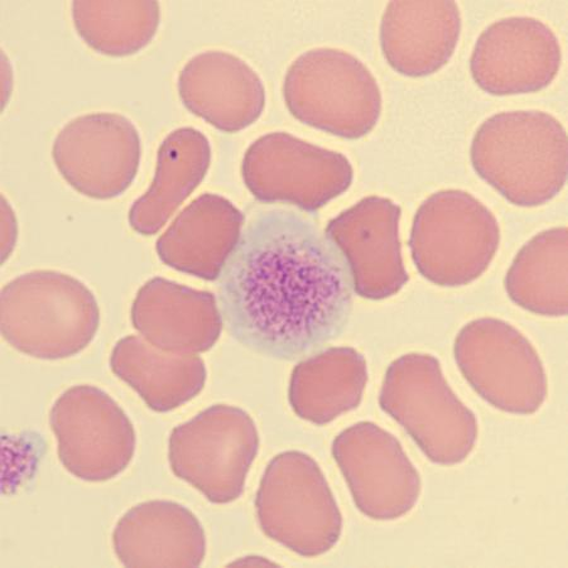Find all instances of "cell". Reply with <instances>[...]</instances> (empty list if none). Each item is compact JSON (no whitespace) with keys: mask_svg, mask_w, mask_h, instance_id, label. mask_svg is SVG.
Instances as JSON below:
<instances>
[{"mask_svg":"<svg viewBox=\"0 0 568 568\" xmlns=\"http://www.w3.org/2000/svg\"><path fill=\"white\" fill-rule=\"evenodd\" d=\"M353 293L351 270L336 245L314 222L286 209L252 217L217 283L220 313L235 341L287 362L344 333Z\"/></svg>","mask_w":568,"mask_h":568,"instance_id":"obj_1","label":"cell"},{"mask_svg":"<svg viewBox=\"0 0 568 568\" xmlns=\"http://www.w3.org/2000/svg\"><path fill=\"white\" fill-rule=\"evenodd\" d=\"M470 159L475 172L510 204L545 205L567 182V133L545 112L499 113L476 132Z\"/></svg>","mask_w":568,"mask_h":568,"instance_id":"obj_2","label":"cell"},{"mask_svg":"<svg viewBox=\"0 0 568 568\" xmlns=\"http://www.w3.org/2000/svg\"><path fill=\"white\" fill-rule=\"evenodd\" d=\"M0 304L6 342L36 359L78 355L94 341L100 325L93 292L57 271H34L9 282Z\"/></svg>","mask_w":568,"mask_h":568,"instance_id":"obj_3","label":"cell"},{"mask_svg":"<svg viewBox=\"0 0 568 568\" xmlns=\"http://www.w3.org/2000/svg\"><path fill=\"white\" fill-rule=\"evenodd\" d=\"M379 406L434 464L454 466L474 450L478 420L448 386L433 355L412 353L393 362L383 381Z\"/></svg>","mask_w":568,"mask_h":568,"instance_id":"obj_4","label":"cell"},{"mask_svg":"<svg viewBox=\"0 0 568 568\" xmlns=\"http://www.w3.org/2000/svg\"><path fill=\"white\" fill-rule=\"evenodd\" d=\"M283 97L297 121L345 140L369 134L382 114V93L371 70L336 49L301 54L284 78Z\"/></svg>","mask_w":568,"mask_h":568,"instance_id":"obj_5","label":"cell"},{"mask_svg":"<svg viewBox=\"0 0 568 568\" xmlns=\"http://www.w3.org/2000/svg\"><path fill=\"white\" fill-rule=\"evenodd\" d=\"M499 244L497 217L462 190L429 196L419 206L409 236L418 272L439 287H462L481 277Z\"/></svg>","mask_w":568,"mask_h":568,"instance_id":"obj_6","label":"cell"},{"mask_svg":"<svg viewBox=\"0 0 568 568\" xmlns=\"http://www.w3.org/2000/svg\"><path fill=\"white\" fill-rule=\"evenodd\" d=\"M263 534L302 557L329 551L341 539L343 516L318 464L286 452L265 469L255 498Z\"/></svg>","mask_w":568,"mask_h":568,"instance_id":"obj_7","label":"cell"},{"mask_svg":"<svg viewBox=\"0 0 568 568\" xmlns=\"http://www.w3.org/2000/svg\"><path fill=\"white\" fill-rule=\"evenodd\" d=\"M260 452V434L245 410L215 405L172 430L171 470L214 504L242 497Z\"/></svg>","mask_w":568,"mask_h":568,"instance_id":"obj_8","label":"cell"},{"mask_svg":"<svg viewBox=\"0 0 568 568\" xmlns=\"http://www.w3.org/2000/svg\"><path fill=\"white\" fill-rule=\"evenodd\" d=\"M455 361L485 402L507 414L529 416L548 393L545 366L532 343L499 318H478L457 335Z\"/></svg>","mask_w":568,"mask_h":568,"instance_id":"obj_9","label":"cell"},{"mask_svg":"<svg viewBox=\"0 0 568 568\" xmlns=\"http://www.w3.org/2000/svg\"><path fill=\"white\" fill-rule=\"evenodd\" d=\"M242 173L256 200L295 205L307 213L342 196L354 179L344 154L283 132L256 140L244 155Z\"/></svg>","mask_w":568,"mask_h":568,"instance_id":"obj_10","label":"cell"},{"mask_svg":"<svg viewBox=\"0 0 568 568\" xmlns=\"http://www.w3.org/2000/svg\"><path fill=\"white\" fill-rule=\"evenodd\" d=\"M50 425L59 459L80 480L102 483L133 460L135 430L125 412L102 389L77 386L54 402Z\"/></svg>","mask_w":568,"mask_h":568,"instance_id":"obj_11","label":"cell"},{"mask_svg":"<svg viewBox=\"0 0 568 568\" xmlns=\"http://www.w3.org/2000/svg\"><path fill=\"white\" fill-rule=\"evenodd\" d=\"M333 456L357 509L374 520H394L415 508L420 476L398 439L373 423L343 430Z\"/></svg>","mask_w":568,"mask_h":568,"instance_id":"obj_12","label":"cell"},{"mask_svg":"<svg viewBox=\"0 0 568 568\" xmlns=\"http://www.w3.org/2000/svg\"><path fill=\"white\" fill-rule=\"evenodd\" d=\"M141 136L130 119L115 113L82 115L62 128L52 158L61 176L97 200L121 196L141 162Z\"/></svg>","mask_w":568,"mask_h":568,"instance_id":"obj_13","label":"cell"},{"mask_svg":"<svg viewBox=\"0 0 568 568\" xmlns=\"http://www.w3.org/2000/svg\"><path fill=\"white\" fill-rule=\"evenodd\" d=\"M561 62L560 42L547 24L532 17H509L481 33L470 71L485 93L519 95L546 89Z\"/></svg>","mask_w":568,"mask_h":568,"instance_id":"obj_14","label":"cell"},{"mask_svg":"<svg viewBox=\"0 0 568 568\" xmlns=\"http://www.w3.org/2000/svg\"><path fill=\"white\" fill-rule=\"evenodd\" d=\"M400 215V207L392 200L369 196L329 220L326 235L344 256L356 295L381 301L397 295L406 286Z\"/></svg>","mask_w":568,"mask_h":568,"instance_id":"obj_15","label":"cell"},{"mask_svg":"<svg viewBox=\"0 0 568 568\" xmlns=\"http://www.w3.org/2000/svg\"><path fill=\"white\" fill-rule=\"evenodd\" d=\"M132 324L145 342L173 354L205 353L223 332V316L212 292L160 277L136 293Z\"/></svg>","mask_w":568,"mask_h":568,"instance_id":"obj_16","label":"cell"},{"mask_svg":"<svg viewBox=\"0 0 568 568\" xmlns=\"http://www.w3.org/2000/svg\"><path fill=\"white\" fill-rule=\"evenodd\" d=\"M179 93L192 114L225 133L245 130L258 121L265 106L258 73L224 51L192 58L180 72Z\"/></svg>","mask_w":568,"mask_h":568,"instance_id":"obj_17","label":"cell"},{"mask_svg":"<svg viewBox=\"0 0 568 568\" xmlns=\"http://www.w3.org/2000/svg\"><path fill=\"white\" fill-rule=\"evenodd\" d=\"M113 546L125 567H199L206 555L204 528L194 513L170 500L128 510L114 529Z\"/></svg>","mask_w":568,"mask_h":568,"instance_id":"obj_18","label":"cell"},{"mask_svg":"<svg viewBox=\"0 0 568 568\" xmlns=\"http://www.w3.org/2000/svg\"><path fill=\"white\" fill-rule=\"evenodd\" d=\"M462 26L455 2H390L381 23L384 58L400 75H433L454 57Z\"/></svg>","mask_w":568,"mask_h":568,"instance_id":"obj_19","label":"cell"},{"mask_svg":"<svg viewBox=\"0 0 568 568\" xmlns=\"http://www.w3.org/2000/svg\"><path fill=\"white\" fill-rule=\"evenodd\" d=\"M244 220L225 197L201 195L173 220L155 250L169 267L215 281L241 240Z\"/></svg>","mask_w":568,"mask_h":568,"instance_id":"obj_20","label":"cell"},{"mask_svg":"<svg viewBox=\"0 0 568 568\" xmlns=\"http://www.w3.org/2000/svg\"><path fill=\"white\" fill-rule=\"evenodd\" d=\"M110 368L159 414L194 399L207 378L200 356L163 352L140 336H126L116 343Z\"/></svg>","mask_w":568,"mask_h":568,"instance_id":"obj_21","label":"cell"},{"mask_svg":"<svg viewBox=\"0 0 568 568\" xmlns=\"http://www.w3.org/2000/svg\"><path fill=\"white\" fill-rule=\"evenodd\" d=\"M368 383V365L354 347H329L300 362L292 372L290 405L295 414L316 426L361 406Z\"/></svg>","mask_w":568,"mask_h":568,"instance_id":"obj_22","label":"cell"},{"mask_svg":"<svg viewBox=\"0 0 568 568\" xmlns=\"http://www.w3.org/2000/svg\"><path fill=\"white\" fill-rule=\"evenodd\" d=\"M212 145L194 128H180L160 146L152 185L135 201L130 224L141 235L158 234L206 176Z\"/></svg>","mask_w":568,"mask_h":568,"instance_id":"obj_23","label":"cell"},{"mask_svg":"<svg viewBox=\"0 0 568 568\" xmlns=\"http://www.w3.org/2000/svg\"><path fill=\"white\" fill-rule=\"evenodd\" d=\"M567 236L565 226L549 229L519 251L504 282L516 305L539 316H567Z\"/></svg>","mask_w":568,"mask_h":568,"instance_id":"obj_24","label":"cell"},{"mask_svg":"<svg viewBox=\"0 0 568 568\" xmlns=\"http://www.w3.org/2000/svg\"><path fill=\"white\" fill-rule=\"evenodd\" d=\"M73 24L91 49L106 57H131L159 30L158 2H73Z\"/></svg>","mask_w":568,"mask_h":568,"instance_id":"obj_25","label":"cell"}]
</instances>
